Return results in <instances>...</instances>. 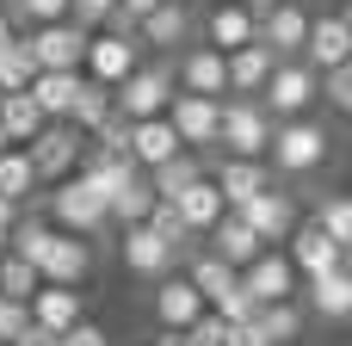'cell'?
Wrapping results in <instances>:
<instances>
[{"mask_svg": "<svg viewBox=\"0 0 352 346\" xmlns=\"http://www.w3.org/2000/svg\"><path fill=\"white\" fill-rule=\"evenodd\" d=\"M328 155H334V136H328L322 118L303 111V118H278V124H272L266 167H278V173H291V180H309V173L328 167Z\"/></svg>", "mask_w": 352, "mask_h": 346, "instance_id": "6da1fadb", "label": "cell"}, {"mask_svg": "<svg viewBox=\"0 0 352 346\" xmlns=\"http://www.w3.org/2000/svg\"><path fill=\"white\" fill-rule=\"evenodd\" d=\"M272 111L260 105V99H235V93H223V124H217V149L223 155H248V161H266V149H272Z\"/></svg>", "mask_w": 352, "mask_h": 346, "instance_id": "7a4b0ae2", "label": "cell"}, {"mask_svg": "<svg viewBox=\"0 0 352 346\" xmlns=\"http://www.w3.org/2000/svg\"><path fill=\"white\" fill-rule=\"evenodd\" d=\"M43 223H50V229H68V235H87V241H93L99 229H111V223H105V198H99L80 173H68V180L50 186Z\"/></svg>", "mask_w": 352, "mask_h": 346, "instance_id": "3957f363", "label": "cell"}, {"mask_svg": "<svg viewBox=\"0 0 352 346\" xmlns=\"http://www.w3.org/2000/svg\"><path fill=\"white\" fill-rule=\"evenodd\" d=\"M316 87H322V74H316L303 56H278V62H272V74H266V87H260L254 99H260L272 118H303L309 105H322V99H316Z\"/></svg>", "mask_w": 352, "mask_h": 346, "instance_id": "277c9868", "label": "cell"}, {"mask_svg": "<svg viewBox=\"0 0 352 346\" xmlns=\"http://www.w3.org/2000/svg\"><path fill=\"white\" fill-rule=\"evenodd\" d=\"M173 99V62L167 56H155V62H136L118 87H111V105L136 124V118H155L161 105Z\"/></svg>", "mask_w": 352, "mask_h": 346, "instance_id": "5b68a950", "label": "cell"}, {"mask_svg": "<svg viewBox=\"0 0 352 346\" xmlns=\"http://www.w3.org/2000/svg\"><path fill=\"white\" fill-rule=\"evenodd\" d=\"M80 149H87V130H74V124H62V118H50L31 142H25V155H31V173H37V186H56V180H68L74 167H80Z\"/></svg>", "mask_w": 352, "mask_h": 346, "instance_id": "8992f818", "label": "cell"}, {"mask_svg": "<svg viewBox=\"0 0 352 346\" xmlns=\"http://www.w3.org/2000/svg\"><path fill=\"white\" fill-rule=\"evenodd\" d=\"M142 62V43L130 37V31H118V25H99V31H87V50H80V74L87 80H99V87H118L130 68Z\"/></svg>", "mask_w": 352, "mask_h": 346, "instance_id": "52a82bcc", "label": "cell"}, {"mask_svg": "<svg viewBox=\"0 0 352 346\" xmlns=\"http://www.w3.org/2000/svg\"><path fill=\"white\" fill-rule=\"evenodd\" d=\"M31 266H37V279H50V285H87V279H93V248H87V235L43 229V241L31 248Z\"/></svg>", "mask_w": 352, "mask_h": 346, "instance_id": "ba28073f", "label": "cell"}, {"mask_svg": "<svg viewBox=\"0 0 352 346\" xmlns=\"http://www.w3.org/2000/svg\"><path fill=\"white\" fill-rule=\"evenodd\" d=\"M161 118L173 124L179 149H217V124H223V99H204V93H179L161 105Z\"/></svg>", "mask_w": 352, "mask_h": 346, "instance_id": "9c48e42d", "label": "cell"}, {"mask_svg": "<svg viewBox=\"0 0 352 346\" xmlns=\"http://www.w3.org/2000/svg\"><path fill=\"white\" fill-rule=\"evenodd\" d=\"M19 37H25V56H31L37 68H68V74H80L87 25H74V19H56V25H31V31H19Z\"/></svg>", "mask_w": 352, "mask_h": 346, "instance_id": "30bf717a", "label": "cell"}, {"mask_svg": "<svg viewBox=\"0 0 352 346\" xmlns=\"http://www.w3.org/2000/svg\"><path fill=\"white\" fill-rule=\"evenodd\" d=\"M235 217H241L266 248H285V235L303 223V217H297V198H291V192H278V186H266V192H254L248 204H235Z\"/></svg>", "mask_w": 352, "mask_h": 346, "instance_id": "8fae6325", "label": "cell"}, {"mask_svg": "<svg viewBox=\"0 0 352 346\" xmlns=\"http://www.w3.org/2000/svg\"><path fill=\"white\" fill-rule=\"evenodd\" d=\"M167 62H173V87H179V93H204V99H223V93H229L223 50H210V43H186V50H173Z\"/></svg>", "mask_w": 352, "mask_h": 346, "instance_id": "7c38bea8", "label": "cell"}, {"mask_svg": "<svg viewBox=\"0 0 352 346\" xmlns=\"http://www.w3.org/2000/svg\"><path fill=\"white\" fill-rule=\"evenodd\" d=\"M285 260H291V272H297V279H322V272L346 266V248H340V241H328V229H322V223H297V229L285 235Z\"/></svg>", "mask_w": 352, "mask_h": 346, "instance_id": "4fadbf2b", "label": "cell"}, {"mask_svg": "<svg viewBox=\"0 0 352 346\" xmlns=\"http://www.w3.org/2000/svg\"><path fill=\"white\" fill-rule=\"evenodd\" d=\"M118 260H124V272H130V279H148V285H155V279H167V272H179V254H173L148 223H130V229H124Z\"/></svg>", "mask_w": 352, "mask_h": 346, "instance_id": "5bb4252c", "label": "cell"}, {"mask_svg": "<svg viewBox=\"0 0 352 346\" xmlns=\"http://www.w3.org/2000/svg\"><path fill=\"white\" fill-rule=\"evenodd\" d=\"M192 31H198V12L186 6V0H161L148 19H136V43L142 50H161V56H173V50H186L192 43Z\"/></svg>", "mask_w": 352, "mask_h": 346, "instance_id": "9a60e30c", "label": "cell"}, {"mask_svg": "<svg viewBox=\"0 0 352 346\" xmlns=\"http://www.w3.org/2000/svg\"><path fill=\"white\" fill-rule=\"evenodd\" d=\"M303 62L322 74V68H340L352 62V19L346 12H309V31H303Z\"/></svg>", "mask_w": 352, "mask_h": 346, "instance_id": "2e32d148", "label": "cell"}, {"mask_svg": "<svg viewBox=\"0 0 352 346\" xmlns=\"http://www.w3.org/2000/svg\"><path fill=\"white\" fill-rule=\"evenodd\" d=\"M297 272H291V260H285V248H260L248 266H241V291L254 297V303H285V297H297Z\"/></svg>", "mask_w": 352, "mask_h": 346, "instance_id": "e0dca14e", "label": "cell"}, {"mask_svg": "<svg viewBox=\"0 0 352 346\" xmlns=\"http://www.w3.org/2000/svg\"><path fill=\"white\" fill-rule=\"evenodd\" d=\"M179 272L192 279V291L204 297V310H223V303L241 291V272H235L223 254H186V260H179Z\"/></svg>", "mask_w": 352, "mask_h": 346, "instance_id": "ac0fdd59", "label": "cell"}, {"mask_svg": "<svg viewBox=\"0 0 352 346\" xmlns=\"http://www.w3.org/2000/svg\"><path fill=\"white\" fill-rule=\"evenodd\" d=\"M303 31H309V6H297V0H278L266 19H254V37L272 56H303Z\"/></svg>", "mask_w": 352, "mask_h": 346, "instance_id": "d6986e66", "label": "cell"}, {"mask_svg": "<svg viewBox=\"0 0 352 346\" xmlns=\"http://www.w3.org/2000/svg\"><path fill=\"white\" fill-rule=\"evenodd\" d=\"M155 322L161 328H192L198 316H204V297L192 291V279L186 272H167V279H155Z\"/></svg>", "mask_w": 352, "mask_h": 346, "instance_id": "ffe728a7", "label": "cell"}, {"mask_svg": "<svg viewBox=\"0 0 352 346\" xmlns=\"http://www.w3.org/2000/svg\"><path fill=\"white\" fill-rule=\"evenodd\" d=\"M25 316L37 322V328H50V334H62V328H74L80 322V285H37L31 297H25Z\"/></svg>", "mask_w": 352, "mask_h": 346, "instance_id": "44dd1931", "label": "cell"}, {"mask_svg": "<svg viewBox=\"0 0 352 346\" xmlns=\"http://www.w3.org/2000/svg\"><path fill=\"white\" fill-rule=\"evenodd\" d=\"M272 62H278V56H272V50H266L260 37H248L241 50H229V56H223V74H229V93H235V99H254V93L266 87Z\"/></svg>", "mask_w": 352, "mask_h": 346, "instance_id": "7402d4cb", "label": "cell"}, {"mask_svg": "<svg viewBox=\"0 0 352 346\" xmlns=\"http://www.w3.org/2000/svg\"><path fill=\"white\" fill-rule=\"evenodd\" d=\"M124 155H130V161L148 173V167H161V161H173V155H179V136H173V124L155 111V118H136V124H130Z\"/></svg>", "mask_w": 352, "mask_h": 346, "instance_id": "603a6c76", "label": "cell"}, {"mask_svg": "<svg viewBox=\"0 0 352 346\" xmlns=\"http://www.w3.org/2000/svg\"><path fill=\"white\" fill-rule=\"evenodd\" d=\"M210 180H217L223 204L235 210V204H248L254 192H266V186H272V167H266V161H248V155H223Z\"/></svg>", "mask_w": 352, "mask_h": 346, "instance_id": "cb8c5ba5", "label": "cell"}, {"mask_svg": "<svg viewBox=\"0 0 352 346\" xmlns=\"http://www.w3.org/2000/svg\"><path fill=\"white\" fill-rule=\"evenodd\" d=\"M167 204H173V210H179V223H186V229H192V235H204V229H210V223H217V217H223V210H229V204H223V192H217V180H210V173H198V180H192V186H186V192H179V198H167Z\"/></svg>", "mask_w": 352, "mask_h": 346, "instance_id": "d4e9b609", "label": "cell"}, {"mask_svg": "<svg viewBox=\"0 0 352 346\" xmlns=\"http://www.w3.org/2000/svg\"><path fill=\"white\" fill-rule=\"evenodd\" d=\"M204 241H210V254H223V260H229L235 272H241V266H248V260H254V254L266 248V241H260V235H254V229H248V223H241L235 210H223V217H217V223L204 229Z\"/></svg>", "mask_w": 352, "mask_h": 346, "instance_id": "484cf974", "label": "cell"}, {"mask_svg": "<svg viewBox=\"0 0 352 346\" xmlns=\"http://www.w3.org/2000/svg\"><path fill=\"white\" fill-rule=\"evenodd\" d=\"M303 297H309V310H316L322 322H346L352 316V272L334 266V272H322V279H303Z\"/></svg>", "mask_w": 352, "mask_h": 346, "instance_id": "4316f807", "label": "cell"}, {"mask_svg": "<svg viewBox=\"0 0 352 346\" xmlns=\"http://www.w3.org/2000/svg\"><path fill=\"white\" fill-rule=\"evenodd\" d=\"M25 93L37 99V111H43V118H62V124H68V111H74V93H80V74H68V68H37Z\"/></svg>", "mask_w": 352, "mask_h": 346, "instance_id": "83f0119b", "label": "cell"}, {"mask_svg": "<svg viewBox=\"0 0 352 346\" xmlns=\"http://www.w3.org/2000/svg\"><path fill=\"white\" fill-rule=\"evenodd\" d=\"M248 37H254V12H248L241 0L210 6V12H204V43H210V50H223V56H229V50H241Z\"/></svg>", "mask_w": 352, "mask_h": 346, "instance_id": "f1b7e54d", "label": "cell"}, {"mask_svg": "<svg viewBox=\"0 0 352 346\" xmlns=\"http://www.w3.org/2000/svg\"><path fill=\"white\" fill-rule=\"evenodd\" d=\"M148 210H155V186H148V173L136 167L118 192H111V204H105V223H118V229H130V223H148Z\"/></svg>", "mask_w": 352, "mask_h": 346, "instance_id": "f546056e", "label": "cell"}, {"mask_svg": "<svg viewBox=\"0 0 352 346\" xmlns=\"http://www.w3.org/2000/svg\"><path fill=\"white\" fill-rule=\"evenodd\" d=\"M43 124H50V118L37 111V99H31L25 87H19V93H0V136H6L12 149H25Z\"/></svg>", "mask_w": 352, "mask_h": 346, "instance_id": "4dcf8cb0", "label": "cell"}, {"mask_svg": "<svg viewBox=\"0 0 352 346\" xmlns=\"http://www.w3.org/2000/svg\"><path fill=\"white\" fill-rule=\"evenodd\" d=\"M254 328H260L272 346H291L297 334H303V310H297V297H285V303H254Z\"/></svg>", "mask_w": 352, "mask_h": 346, "instance_id": "1f68e13d", "label": "cell"}, {"mask_svg": "<svg viewBox=\"0 0 352 346\" xmlns=\"http://www.w3.org/2000/svg\"><path fill=\"white\" fill-rule=\"evenodd\" d=\"M198 173H204V161H198V155H186V149H179V155H173V161H161V167H148V186H155V198H161V204H167V198H179V192H186V186H192V180H198Z\"/></svg>", "mask_w": 352, "mask_h": 346, "instance_id": "d6a6232c", "label": "cell"}, {"mask_svg": "<svg viewBox=\"0 0 352 346\" xmlns=\"http://www.w3.org/2000/svg\"><path fill=\"white\" fill-rule=\"evenodd\" d=\"M31 192H37L31 155H25V149H0V198H12V204H31Z\"/></svg>", "mask_w": 352, "mask_h": 346, "instance_id": "836d02e7", "label": "cell"}, {"mask_svg": "<svg viewBox=\"0 0 352 346\" xmlns=\"http://www.w3.org/2000/svg\"><path fill=\"white\" fill-rule=\"evenodd\" d=\"M37 285H43V279H37V266H31L25 254H12V248H6V254H0V297L25 303V297H31Z\"/></svg>", "mask_w": 352, "mask_h": 346, "instance_id": "e575fe53", "label": "cell"}, {"mask_svg": "<svg viewBox=\"0 0 352 346\" xmlns=\"http://www.w3.org/2000/svg\"><path fill=\"white\" fill-rule=\"evenodd\" d=\"M105 111H111V87H99V80H87V74H80V93H74V111H68V124H74V130H93Z\"/></svg>", "mask_w": 352, "mask_h": 346, "instance_id": "d590c367", "label": "cell"}, {"mask_svg": "<svg viewBox=\"0 0 352 346\" xmlns=\"http://www.w3.org/2000/svg\"><path fill=\"white\" fill-rule=\"evenodd\" d=\"M309 223H322V229H328V241H340V248L352 254V198H346V192H334V198H322Z\"/></svg>", "mask_w": 352, "mask_h": 346, "instance_id": "8d00e7d4", "label": "cell"}, {"mask_svg": "<svg viewBox=\"0 0 352 346\" xmlns=\"http://www.w3.org/2000/svg\"><path fill=\"white\" fill-rule=\"evenodd\" d=\"M148 229H155V235H161L179 260H186V254H192V241H198V235L179 223V210H173V204H161V198H155V210H148Z\"/></svg>", "mask_w": 352, "mask_h": 346, "instance_id": "74e56055", "label": "cell"}, {"mask_svg": "<svg viewBox=\"0 0 352 346\" xmlns=\"http://www.w3.org/2000/svg\"><path fill=\"white\" fill-rule=\"evenodd\" d=\"M31 74H37V62L25 56V37L0 43V93H19V87H31Z\"/></svg>", "mask_w": 352, "mask_h": 346, "instance_id": "f35d334b", "label": "cell"}, {"mask_svg": "<svg viewBox=\"0 0 352 346\" xmlns=\"http://www.w3.org/2000/svg\"><path fill=\"white\" fill-rule=\"evenodd\" d=\"M6 12H12V25L19 31H31V25H56V19H68V0H0Z\"/></svg>", "mask_w": 352, "mask_h": 346, "instance_id": "ab89813d", "label": "cell"}, {"mask_svg": "<svg viewBox=\"0 0 352 346\" xmlns=\"http://www.w3.org/2000/svg\"><path fill=\"white\" fill-rule=\"evenodd\" d=\"M316 99H328L334 111H352V62H340V68H322Z\"/></svg>", "mask_w": 352, "mask_h": 346, "instance_id": "60d3db41", "label": "cell"}, {"mask_svg": "<svg viewBox=\"0 0 352 346\" xmlns=\"http://www.w3.org/2000/svg\"><path fill=\"white\" fill-rule=\"evenodd\" d=\"M223 334H229V322H223V316H210V310H204L192 328H179V340H186V346H223Z\"/></svg>", "mask_w": 352, "mask_h": 346, "instance_id": "b9f144b4", "label": "cell"}, {"mask_svg": "<svg viewBox=\"0 0 352 346\" xmlns=\"http://www.w3.org/2000/svg\"><path fill=\"white\" fill-rule=\"evenodd\" d=\"M111 12H118V0H68V19H74V25H87V31L111 25Z\"/></svg>", "mask_w": 352, "mask_h": 346, "instance_id": "7bdbcfd3", "label": "cell"}, {"mask_svg": "<svg viewBox=\"0 0 352 346\" xmlns=\"http://www.w3.org/2000/svg\"><path fill=\"white\" fill-rule=\"evenodd\" d=\"M56 346H111V334H105L99 322H87V316H80L74 328H62V334H56Z\"/></svg>", "mask_w": 352, "mask_h": 346, "instance_id": "ee69618b", "label": "cell"}, {"mask_svg": "<svg viewBox=\"0 0 352 346\" xmlns=\"http://www.w3.org/2000/svg\"><path fill=\"white\" fill-rule=\"evenodd\" d=\"M155 6H161V0H118V12H111V25H118V31H136V19H148Z\"/></svg>", "mask_w": 352, "mask_h": 346, "instance_id": "f6af8a7d", "label": "cell"}, {"mask_svg": "<svg viewBox=\"0 0 352 346\" xmlns=\"http://www.w3.org/2000/svg\"><path fill=\"white\" fill-rule=\"evenodd\" d=\"M31 316H25V303H12V297H0V346H12V334L25 328Z\"/></svg>", "mask_w": 352, "mask_h": 346, "instance_id": "bcb514c9", "label": "cell"}, {"mask_svg": "<svg viewBox=\"0 0 352 346\" xmlns=\"http://www.w3.org/2000/svg\"><path fill=\"white\" fill-rule=\"evenodd\" d=\"M223 346H272L260 328H254V316L248 322H229V334H223Z\"/></svg>", "mask_w": 352, "mask_h": 346, "instance_id": "7dc6e473", "label": "cell"}, {"mask_svg": "<svg viewBox=\"0 0 352 346\" xmlns=\"http://www.w3.org/2000/svg\"><path fill=\"white\" fill-rule=\"evenodd\" d=\"M12 346H56V334H50V328H37V322H25V328L12 334Z\"/></svg>", "mask_w": 352, "mask_h": 346, "instance_id": "c3c4849f", "label": "cell"}, {"mask_svg": "<svg viewBox=\"0 0 352 346\" xmlns=\"http://www.w3.org/2000/svg\"><path fill=\"white\" fill-rule=\"evenodd\" d=\"M19 210H25V204H12V198H0V241L12 235V223H19Z\"/></svg>", "mask_w": 352, "mask_h": 346, "instance_id": "681fc988", "label": "cell"}, {"mask_svg": "<svg viewBox=\"0 0 352 346\" xmlns=\"http://www.w3.org/2000/svg\"><path fill=\"white\" fill-rule=\"evenodd\" d=\"M12 37H19V25H12V12L0 6V43H12Z\"/></svg>", "mask_w": 352, "mask_h": 346, "instance_id": "f907efd6", "label": "cell"}, {"mask_svg": "<svg viewBox=\"0 0 352 346\" xmlns=\"http://www.w3.org/2000/svg\"><path fill=\"white\" fill-rule=\"evenodd\" d=\"M241 6H248V12H254V19H266V12H272V6H278V0H241Z\"/></svg>", "mask_w": 352, "mask_h": 346, "instance_id": "816d5d0a", "label": "cell"}, {"mask_svg": "<svg viewBox=\"0 0 352 346\" xmlns=\"http://www.w3.org/2000/svg\"><path fill=\"white\" fill-rule=\"evenodd\" d=\"M155 346H186V340H179V328H161V334H155Z\"/></svg>", "mask_w": 352, "mask_h": 346, "instance_id": "f5cc1de1", "label": "cell"}, {"mask_svg": "<svg viewBox=\"0 0 352 346\" xmlns=\"http://www.w3.org/2000/svg\"><path fill=\"white\" fill-rule=\"evenodd\" d=\"M0 254H6V241H0Z\"/></svg>", "mask_w": 352, "mask_h": 346, "instance_id": "db71d44e", "label": "cell"}]
</instances>
